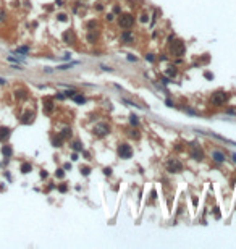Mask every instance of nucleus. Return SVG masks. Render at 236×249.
<instances>
[{
	"mask_svg": "<svg viewBox=\"0 0 236 249\" xmlns=\"http://www.w3.org/2000/svg\"><path fill=\"white\" fill-rule=\"evenodd\" d=\"M118 154H120L121 159H129L131 154H133V151H131V147L128 144H121L120 149H118Z\"/></svg>",
	"mask_w": 236,
	"mask_h": 249,
	"instance_id": "423d86ee",
	"label": "nucleus"
},
{
	"mask_svg": "<svg viewBox=\"0 0 236 249\" xmlns=\"http://www.w3.org/2000/svg\"><path fill=\"white\" fill-rule=\"evenodd\" d=\"M233 159H234V160H236V154H233Z\"/></svg>",
	"mask_w": 236,
	"mask_h": 249,
	"instance_id": "473e14b6",
	"label": "nucleus"
},
{
	"mask_svg": "<svg viewBox=\"0 0 236 249\" xmlns=\"http://www.w3.org/2000/svg\"><path fill=\"white\" fill-rule=\"evenodd\" d=\"M167 74H168V76H175V74H176V70H175V67H170V68L167 70Z\"/></svg>",
	"mask_w": 236,
	"mask_h": 249,
	"instance_id": "aec40b11",
	"label": "nucleus"
},
{
	"mask_svg": "<svg viewBox=\"0 0 236 249\" xmlns=\"http://www.w3.org/2000/svg\"><path fill=\"white\" fill-rule=\"evenodd\" d=\"M225 100H226V94H225V92L217 91L215 94H212V104L221 105V104H225Z\"/></svg>",
	"mask_w": 236,
	"mask_h": 249,
	"instance_id": "20e7f679",
	"label": "nucleus"
},
{
	"mask_svg": "<svg viewBox=\"0 0 236 249\" xmlns=\"http://www.w3.org/2000/svg\"><path fill=\"white\" fill-rule=\"evenodd\" d=\"M121 41H125V42H129V41H131V34H129L128 31L121 34Z\"/></svg>",
	"mask_w": 236,
	"mask_h": 249,
	"instance_id": "6ab92c4d",
	"label": "nucleus"
},
{
	"mask_svg": "<svg viewBox=\"0 0 236 249\" xmlns=\"http://www.w3.org/2000/svg\"><path fill=\"white\" fill-rule=\"evenodd\" d=\"M68 136H71V129H70V128H65L62 133H60V138H62V139L68 138Z\"/></svg>",
	"mask_w": 236,
	"mask_h": 249,
	"instance_id": "2eb2a0df",
	"label": "nucleus"
},
{
	"mask_svg": "<svg viewBox=\"0 0 236 249\" xmlns=\"http://www.w3.org/2000/svg\"><path fill=\"white\" fill-rule=\"evenodd\" d=\"M191 157L194 159V160H202V159H204V152H202V149L199 146H196V144L191 146Z\"/></svg>",
	"mask_w": 236,
	"mask_h": 249,
	"instance_id": "39448f33",
	"label": "nucleus"
},
{
	"mask_svg": "<svg viewBox=\"0 0 236 249\" xmlns=\"http://www.w3.org/2000/svg\"><path fill=\"white\" fill-rule=\"evenodd\" d=\"M212 157L215 159V162H225V156L221 152H218V151H214L212 152Z\"/></svg>",
	"mask_w": 236,
	"mask_h": 249,
	"instance_id": "f8f14e48",
	"label": "nucleus"
},
{
	"mask_svg": "<svg viewBox=\"0 0 236 249\" xmlns=\"http://www.w3.org/2000/svg\"><path fill=\"white\" fill-rule=\"evenodd\" d=\"M73 99H74V102H76V104H84V102H86L84 96H78V94H74Z\"/></svg>",
	"mask_w": 236,
	"mask_h": 249,
	"instance_id": "4468645a",
	"label": "nucleus"
},
{
	"mask_svg": "<svg viewBox=\"0 0 236 249\" xmlns=\"http://www.w3.org/2000/svg\"><path fill=\"white\" fill-rule=\"evenodd\" d=\"M2 154H3V157H11V154H13V149H11V146H3V147H2Z\"/></svg>",
	"mask_w": 236,
	"mask_h": 249,
	"instance_id": "9b49d317",
	"label": "nucleus"
},
{
	"mask_svg": "<svg viewBox=\"0 0 236 249\" xmlns=\"http://www.w3.org/2000/svg\"><path fill=\"white\" fill-rule=\"evenodd\" d=\"M81 172H83V175H89V167H84V168H81Z\"/></svg>",
	"mask_w": 236,
	"mask_h": 249,
	"instance_id": "b1692460",
	"label": "nucleus"
},
{
	"mask_svg": "<svg viewBox=\"0 0 236 249\" xmlns=\"http://www.w3.org/2000/svg\"><path fill=\"white\" fill-rule=\"evenodd\" d=\"M58 20L60 21H67V15H58Z\"/></svg>",
	"mask_w": 236,
	"mask_h": 249,
	"instance_id": "bb28decb",
	"label": "nucleus"
},
{
	"mask_svg": "<svg viewBox=\"0 0 236 249\" xmlns=\"http://www.w3.org/2000/svg\"><path fill=\"white\" fill-rule=\"evenodd\" d=\"M129 121H131V125H134V126L139 125V118H138L136 115H131V116H129Z\"/></svg>",
	"mask_w": 236,
	"mask_h": 249,
	"instance_id": "a211bd4d",
	"label": "nucleus"
},
{
	"mask_svg": "<svg viewBox=\"0 0 236 249\" xmlns=\"http://www.w3.org/2000/svg\"><path fill=\"white\" fill-rule=\"evenodd\" d=\"M28 47H20V49H16V54H28Z\"/></svg>",
	"mask_w": 236,
	"mask_h": 249,
	"instance_id": "412c9836",
	"label": "nucleus"
},
{
	"mask_svg": "<svg viewBox=\"0 0 236 249\" xmlns=\"http://www.w3.org/2000/svg\"><path fill=\"white\" fill-rule=\"evenodd\" d=\"M31 170H32L31 163H23V165H21V172H23V173H29Z\"/></svg>",
	"mask_w": 236,
	"mask_h": 249,
	"instance_id": "dca6fc26",
	"label": "nucleus"
},
{
	"mask_svg": "<svg viewBox=\"0 0 236 249\" xmlns=\"http://www.w3.org/2000/svg\"><path fill=\"white\" fill-rule=\"evenodd\" d=\"M118 23H120V26L121 28H125V29H128V28H131L133 26V23H134V18L131 16V15H121L120 16V20H118Z\"/></svg>",
	"mask_w": 236,
	"mask_h": 249,
	"instance_id": "7ed1b4c3",
	"label": "nucleus"
},
{
	"mask_svg": "<svg viewBox=\"0 0 236 249\" xmlns=\"http://www.w3.org/2000/svg\"><path fill=\"white\" fill-rule=\"evenodd\" d=\"M44 107H45V112H47V113H50V112L54 110V102H52V99H49V97L44 99Z\"/></svg>",
	"mask_w": 236,
	"mask_h": 249,
	"instance_id": "9d476101",
	"label": "nucleus"
},
{
	"mask_svg": "<svg viewBox=\"0 0 236 249\" xmlns=\"http://www.w3.org/2000/svg\"><path fill=\"white\" fill-rule=\"evenodd\" d=\"M65 94V97H73L74 94H76V91H67V92H63Z\"/></svg>",
	"mask_w": 236,
	"mask_h": 249,
	"instance_id": "4be33fe9",
	"label": "nucleus"
},
{
	"mask_svg": "<svg viewBox=\"0 0 236 249\" xmlns=\"http://www.w3.org/2000/svg\"><path fill=\"white\" fill-rule=\"evenodd\" d=\"M57 176H58V178H63V176H65V172H63V170H57Z\"/></svg>",
	"mask_w": 236,
	"mask_h": 249,
	"instance_id": "393cba45",
	"label": "nucleus"
},
{
	"mask_svg": "<svg viewBox=\"0 0 236 249\" xmlns=\"http://www.w3.org/2000/svg\"><path fill=\"white\" fill-rule=\"evenodd\" d=\"M63 168H65V170H70V168H71V165H70V163H65Z\"/></svg>",
	"mask_w": 236,
	"mask_h": 249,
	"instance_id": "7c9ffc66",
	"label": "nucleus"
},
{
	"mask_svg": "<svg viewBox=\"0 0 236 249\" xmlns=\"http://www.w3.org/2000/svg\"><path fill=\"white\" fill-rule=\"evenodd\" d=\"M103 173H105V175H110V173H112V168H103Z\"/></svg>",
	"mask_w": 236,
	"mask_h": 249,
	"instance_id": "c85d7f7f",
	"label": "nucleus"
},
{
	"mask_svg": "<svg viewBox=\"0 0 236 249\" xmlns=\"http://www.w3.org/2000/svg\"><path fill=\"white\" fill-rule=\"evenodd\" d=\"M146 58H147L149 62H154V55H150V54H149V55H146Z\"/></svg>",
	"mask_w": 236,
	"mask_h": 249,
	"instance_id": "c756f323",
	"label": "nucleus"
},
{
	"mask_svg": "<svg viewBox=\"0 0 236 249\" xmlns=\"http://www.w3.org/2000/svg\"><path fill=\"white\" fill-rule=\"evenodd\" d=\"M15 94H16V99H25L26 97V91H25V89H18Z\"/></svg>",
	"mask_w": 236,
	"mask_h": 249,
	"instance_id": "f3484780",
	"label": "nucleus"
},
{
	"mask_svg": "<svg viewBox=\"0 0 236 249\" xmlns=\"http://www.w3.org/2000/svg\"><path fill=\"white\" fill-rule=\"evenodd\" d=\"M96 37H97V34H89V36H87V39H89V41H94Z\"/></svg>",
	"mask_w": 236,
	"mask_h": 249,
	"instance_id": "cd10ccee",
	"label": "nucleus"
},
{
	"mask_svg": "<svg viewBox=\"0 0 236 249\" xmlns=\"http://www.w3.org/2000/svg\"><path fill=\"white\" fill-rule=\"evenodd\" d=\"M73 149H74V151H81V144H79V143H73Z\"/></svg>",
	"mask_w": 236,
	"mask_h": 249,
	"instance_id": "5701e85b",
	"label": "nucleus"
},
{
	"mask_svg": "<svg viewBox=\"0 0 236 249\" xmlns=\"http://www.w3.org/2000/svg\"><path fill=\"white\" fill-rule=\"evenodd\" d=\"M32 120H34V113H31V112H28V113L21 116V123H26V125L32 123Z\"/></svg>",
	"mask_w": 236,
	"mask_h": 249,
	"instance_id": "1a4fd4ad",
	"label": "nucleus"
},
{
	"mask_svg": "<svg viewBox=\"0 0 236 249\" xmlns=\"http://www.w3.org/2000/svg\"><path fill=\"white\" fill-rule=\"evenodd\" d=\"M185 44L180 41V39H170V52H172V55H176V57H181L183 54H185Z\"/></svg>",
	"mask_w": 236,
	"mask_h": 249,
	"instance_id": "f257e3e1",
	"label": "nucleus"
},
{
	"mask_svg": "<svg viewBox=\"0 0 236 249\" xmlns=\"http://www.w3.org/2000/svg\"><path fill=\"white\" fill-rule=\"evenodd\" d=\"M63 39L68 42V44H73V41H74V36H73V32H70V31H67L63 34Z\"/></svg>",
	"mask_w": 236,
	"mask_h": 249,
	"instance_id": "ddd939ff",
	"label": "nucleus"
},
{
	"mask_svg": "<svg viewBox=\"0 0 236 249\" xmlns=\"http://www.w3.org/2000/svg\"><path fill=\"white\" fill-rule=\"evenodd\" d=\"M167 168L170 173H180L183 170V163L180 160H176V159H170L167 162Z\"/></svg>",
	"mask_w": 236,
	"mask_h": 249,
	"instance_id": "f03ea898",
	"label": "nucleus"
},
{
	"mask_svg": "<svg viewBox=\"0 0 236 249\" xmlns=\"http://www.w3.org/2000/svg\"><path fill=\"white\" fill-rule=\"evenodd\" d=\"M58 191H60V192H65V191H67V186H65V185H60V186H58Z\"/></svg>",
	"mask_w": 236,
	"mask_h": 249,
	"instance_id": "a878e982",
	"label": "nucleus"
},
{
	"mask_svg": "<svg viewBox=\"0 0 236 249\" xmlns=\"http://www.w3.org/2000/svg\"><path fill=\"white\" fill-rule=\"evenodd\" d=\"M108 131H110V128L103 123H99L94 126V134H97V136H105V134H108Z\"/></svg>",
	"mask_w": 236,
	"mask_h": 249,
	"instance_id": "0eeeda50",
	"label": "nucleus"
},
{
	"mask_svg": "<svg viewBox=\"0 0 236 249\" xmlns=\"http://www.w3.org/2000/svg\"><path fill=\"white\" fill-rule=\"evenodd\" d=\"M10 133H11V129L8 126H0V141H7L10 138Z\"/></svg>",
	"mask_w": 236,
	"mask_h": 249,
	"instance_id": "6e6552de",
	"label": "nucleus"
},
{
	"mask_svg": "<svg viewBox=\"0 0 236 249\" xmlns=\"http://www.w3.org/2000/svg\"><path fill=\"white\" fill-rule=\"evenodd\" d=\"M0 84H5V79H2V78H0Z\"/></svg>",
	"mask_w": 236,
	"mask_h": 249,
	"instance_id": "2f4dec72",
	"label": "nucleus"
}]
</instances>
